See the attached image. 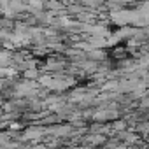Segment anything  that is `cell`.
I'll return each instance as SVG.
<instances>
[{
	"label": "cell",
	"instance_id": "obj_1",
	"mask_svg": "<svg viewBox=\"0 0 149 149\" xmlns=\"http://www.w3.org/2000/svg\"><path fill=\"white\" fill-rule=\"evenodd\" d=\"M35 76H37V70H33V68L25 72V77H26V79H28V77H35Z\"/></svg>",
	"mask_w": 149,
	"mask_h": 149
}]
</instances>
